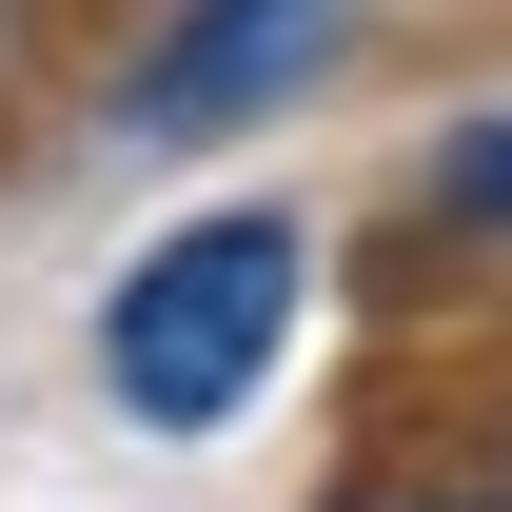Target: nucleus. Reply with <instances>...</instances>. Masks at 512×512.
<instances>
[{
	"mask_svg": "<svg viewBox=\"0 0 512 512\" xmlns=\"http://www.w3.org/2000/svg\"><path fill=\"white\" fill-rule=\"evenodd\" d=\"M335 60H355V0H158V20L119 40V79H99V138H138V158H197V138L296 119Z\"/></svg>",
	"mask_w": 512,
	"mask_h": 512,
	"instance_id": "f03ea898",
	"label": "nucleus"
},
{
	"mask_svg": "<svg viewBox=\"0 0 512 512\" xmlns=\"http://www.w3.org/2000/svg\"><path fill=\"white\" fill-rule=\"evenodd\" d=\"M296 296H316V237L276 217V197H217L178 237L119 256V296H99V394H119L138 434H237L276 355H296Z\"/></svg>",
	"mask_w": 512,
	"mask_h": 512,
	"instance_id": "f257e3e1",
	"label": "nucleus"
},
{
	"mask_svg": "<svg viewBox=\"0 0 512 512\" xmlns=\"http://www.w3.org/2000/svg\"><path fill=\"white\" fill-rule=\"evenodd\" d=\"M335 512H512V453H375Z\"/></svg>",
	"mask_w": 512,
	"mask_h": 512,
	"instance_id": "7ed1b4c3",
	"label": "nucleus"
},
{
	"mask_svg": "<svg viewBox=\"0 0 512 512\" xmlns=\"http://www.w3.org/2000/svg\"><path fill=\"white\" fill-rule=\"evenodd\" d=\"M434 217H453V237H512V119H453V158H434Z\"/></svg>",
	"mask_w": 512,
	"mask_h": 512,
	"instance_id": "20e7f679",
	"label": "nucleus"
}]
</instances>
